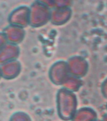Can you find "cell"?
<instances>
[{
	"mask_svg": "<svg viewBox=\"0 0 107 121\" xmlns=\"http://www.w3.org/2000/svg\"><path fill=\"white\" fill-rule=\"evenodd\" d=\"M78 101L74 93L59 89L56 95V108L59 117L63 121H71L77 110Z\"/></svg>",
	"mask_w": 107,
	"mask_h": 121,
	"instance_id": "obj_1",
	"label": "cell"
},
{
	"mask_svg": "<svg viewBox=\"0 0 107 121\" xmlns=\"http://www.w3.org/2000/svg\"><path fill=\"white\" fill-rule=\"evenodd\" d=\"M51 9L42 1H35L30 8V24L34 27H40L50 22Z\"/></svg>",
	"mask_w": 107,
	"mask_h": 121,
	"instance_id": "obj_2",
	"label": "cell"
},
{
	"mask_svg": "<svg viewBox=\"0 0 107 121\" xmlns=\"http://www.w3.org/2000/svg\"><path fill=\"white\" fill-rule=\"evenodd\" d=\"M70 76L67 61L58 60L51 66L49 77L52 83L57 86H62Z\"/></svg>",
	"mask_w": 107,
	"mask_h": 121,
	"instance_id": "obj_3",
	"label": "cell"
},
{
	"mask_svg": "<svg viewBox=\"0 0 107 121\" xmlns=\"http://www.w3.org/2000/svg\"><path fill=\"white\" fill-rule=\"evenodd\" d=\"M70 75L82 78L86 75L89 70L88 62L81 56H73L67 60Z\"/></svg>",
	"mask_w": 107,
	"mask_h": 121,
	"instance_id": "obj_4",
	"label": "cell"
},
{
	"mask_svg": "<svg viewBox=\"0 0 107 121\" xmlns=\"http://www.w3.org/2000/svg\"><path fill=\"white\" fill-rule=\"evenodd\" d=\"M72 14L73 11L70 7L54 8L51 9L50 22L56 26L64 25L71 18Z\"/></svg>",
	"mask_w": 107,
	"mask_h": 121,
	"instance_id": "obj_5",
	"label": "cell"
},
{
	"mask_svg": "<svg viewBox=\"0 0 107 121\" xmlns=\"http://www.w3.org/2000/svg\"><path fill=\"white\" fill-rule=\"evenodd\" d=\"M98 113L95 110L89 107H83L77 109L71 121H96Z\"/></svg>",
	"mask_w": 107,
	"mask_h": 121,
	"instance_id": "obj_6",
	"label": "cell"
},
{
	"mask_svg": "<svg viewBox=\"0 0 107 121\" xmlns=\"http://www.w3.org/2000/svg\"><path fill=\"white\" fill-rule=\"evenodd\" d=\"M82 85L83 81L81 78L70 75L62 85V86L63 88L75 93L80 90Z\"/></svg>",
	"mask_w": 107,
	"mask_h": 121,
	"instance_id": "obj_7",
	"label": "cell"
},
{
	"mask_svg": "<svg viewBox=\"0 0 107 121\" xmlns=\"http://www.w3.org/2000/svg\"><path fill=\"white\" fill-rule=\"evenodd\" d=\"M10 121H32V119L26 113H18L13 115Z\"/></svg>",
	"mask_w": 107,
	"mask_h": 121,
	"instance_id": "obj_8",
	"label": "cell"
},
{
	"mask_svg": "<svg viewBox=\"0 0 107 121\" xmlns=\"http://www.w3.org/2000/svg\"><path fill=\"white\" fill-rule=\"evenodd\" d=\"M101 92L104 98L107 100V78H106L101 85Z\"/></svg>",
	"mask_w": 107,
	"mask_h": 121,
	"instance_id": "obj_9",
	"label": "cell"
},
{
	"mask_svg": "<svg viewBox=\"0 0 107 121\" xmlns=\"http://www.w3.org/2000/svg\"><path fill=\"white\" fill-rule=\"evenodd\" d=\"M102 121H107V113L103 116Z\"/></svg>",
	"mask_w": 107,
	"mask_h": 121,
	"instance_id": "obj_10",
	"label": "cell"
},
{
	"mask_svg": "<svg viewBox=\"0 0 107 121\" xmlns=\"http://www.w3.org/2000/svg\"><path fill=\"white\" fill-rule=\"evenodd\" d=\"M106 108H107V105H106Z\"/></svg>",
	"mask_w": 107,
	"mask_h": 121,
	"instance_id": "obj_11",
	"label": "cell"
},
{
	"mask_svg": "<svg viewBox=\"0 0 107 121\" xmlns=\"http://www.w3.org/2000/svg\"><path fill=\"white\" fill-rule=\"evenodd\" d=\"M96 121H101V120H97Z\"/></svg>",
	"mask_w": 107,
	"mask_h": 121,
	"instance_id": "obj_12",
	"label": "cell"
}]
</instances>
